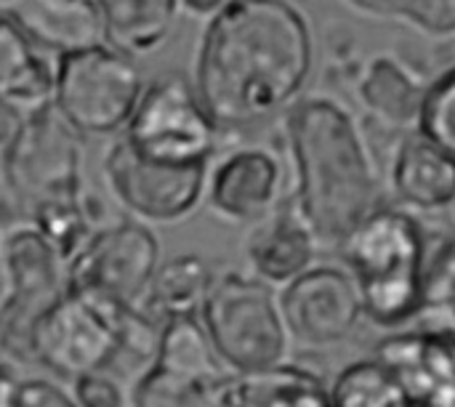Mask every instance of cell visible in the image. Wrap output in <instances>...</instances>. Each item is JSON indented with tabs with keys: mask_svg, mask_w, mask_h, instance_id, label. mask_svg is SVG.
Here are the masks:
<instances>
[{
	"mask_svg": "<svg viewBox=\"0 0 455 407\" xmlns=\"http://www.w3.org/2000/svg\"><path fill=\"white\" fill-rule=\"evenodd\" d=\"M312 72V29L288 0H227L197 45L195 88L219 131L256 128L296 101Z\"/></svg>",
	"mask_w": 455,
	"mask_h": 407,
	"instance_id": "cell-1",
	"label": "cell"
},
{
	"mask_svg": "<svg viewBox=\"0 0 455 407\" xmlns=\"http://www.w3.org/2000/svg\"><path fill=\"white\" fill-rule=\"evenodd\" d=\"M288 133L299 173V211L317 243L341 248L381 208L371 149L355 117L325 96L299 101L288 117Z\"/></svg>",
	"mask_w": 455,
	"mask_h": 407,
	"instance_id": "cell-2",
	"label": "cell"
},
{
	"mask_svg": "<svg viewBox=\"0 0 455 407\" xmlns=\"http://www.w3.org/2000/svg\"><path fill=\"white\" fill-rule=\"evenodd\" d=\"M341 248L365 315L387 328L413 323L427 269V245L416 219L403 211L376 208Z\"/></svg>",
	"mask_w": 455,
	"mask_h": 407,
	"instance_id": "cell-3",
	"label": "cell"
},
{
	"mask_svg": "<svg viewBox=\"0 0 455 407\" xmlns=\"http://www.w3.org/2000/svg\"><path fill=\"white\" fill-rule=\"evenodd\" d=\"M53 109L80 136L123 133L147 83L133 56L107 40L59 51Z\"/></svg>",
	"mask_w": 455,
	"mask_h": 407,
	"instance_id": "cell-4",
	"label": "cell"
},
{
	"mask_svg": "<svg viewBox=\"0 0 455 407\" xmlns=\"http://www.w3.org/2000/svg\"><path fill=\"white\" fill-rule=\"evenodd\" d=\"M200 320L219 360L232 373L264 371L285 360L291 333L267 280L237 272L213 277Z\"/></svg>",
	"mask_w": 455,
	"mask_h": 407,
	"instance_id": "cell-5",
	"label": "cell"
},
{
	"mask_svg": "<svg viewBox=\"0 0 455 407\" xmlns=\"http://www.w3.org/2000/svg\"><path fill=\"white\" fill-rule=\"evenodd\" d=\"M83 136L48 107L21 117L3 141V184L29 216L43 203L83 195Z\"/></svg>",
	"mask_w": 455,
	"mask_h": 407,
	"instance_id": "cell-6",
	"label": "cell"
},
{
	"mask_svg": "<svg viewBox=\"0 0 455 407\" xmlns=\"http://www.w3.org/2000/svg\"><path fill=\"white\" fill-rule=\"evenodd\" d=\"M0 267L5 275L0 352L13 363H35L32 331L40 315L67 291V259L32 221H27L3 237Z\"/></svg>",
	"mask_w": 455,
	"mask_h": 407,
	"instance_id": "cell-7",
	"label": "cell"
},
{
	"mask_svg": "<svg viewBox=\"0 0 455 407\" xmlns=\"http://www.w3.org/2000/svg\"><path fill=\"white\" fill-rule=\"evenodd\" d=\"M157 235L139 219L96 229L67 264V288L120 307H144L160 267Z\"/></svg>",
	"mask_w": 455,
	"mask_h": 407,
	"instance_id": "cell-8",
	"label": "cell"
},
{
	"mask_svg": "<svg viewBox=\"0 0 455 407\" xmlns=\"http://www.w3.org/2000/svg\"><path fill=\"white\" fill-rule=\"evenodd\" d=\"M136 152L165 163H208L219 128L184 75L149 83L120 133Z\"/></svg>",
	"mask_w": 455,
	"mask_h": 407,
	"instance_id": "cell-9",
	"label": "cell"
},
{
	"mask_svg": "<svg viewBox=\"0 0 455 407\" xmlns=\"http://www.w3.org/2000/svg\"><path fill=\"white\" fill-rule=\"evenodd\" d=\"M104 179L128 216L147 224H179L208 189V163H165L136 152L123 136L104 155Z\"/></svg>",
	"mask_w": 455,
	"mask_h": 407,
	"instance_id": "cell-10",
	"label": "cell"
},
{
	"mask_svg": "<svg viewBox=\"0 0 455 407\" xmlns=\"http://www.w3.org/2000/svg\"><path fill=\"white\" fill-rule=\"evenodd\" d=\"M120 304L64 291L35 323L32 357L61 379L104 371L115 355V320Z\"/></svg>",
	"mask_w": 455,
	"mask_h": 407,
	"instance_id": "cell-11",
	"label": "cell"
},
{
	"mask_svg": "<svg viewBox=\"0 0 455 407\" xmlns=\"http://www.w3.org/2000/svg\"><path fill=\"white\" fill-rule=\"evenodd\" d=\"M280 309L288 333L315 349L347 341L365 315L352 272L339 267H309L285 283Z\"/></svg>",
	"mask_w": 455,
	"mask_h": 407,
	"instance_id": "cell-12",
	"label": "cell"
},
{
	"mask_svg": "<svg viewBox=\"0 0 455 407\" xmlns=\"http://www.w3.org/2000/svg\"><path fill=\"white\" fill-rule=\"evenodd\" d=\"M283 195V165L267 149L229 152L208 171L205 197L211 208L229 221H261Z\"/></svg>",
	"mask_w": 455,
	"mask_h": 407,
	"instance_id": "cell-13",
	"label": "cell"
},
{
	"mask_svg": "<svg viewBox=\"0 0 455 407\" xmlns=\"http://www.w3.org/2000/svg\"><path fill=\"white\" fill-rule=\"evenodd\" d=\"M379 357L400 376L413 405H455V336L416 328L384 341Z\"/></svg>",
	"mask_w": 455,
	"mask_h": 407,
	"instance_id": "cell-14",
	"label": "cell"
},
{
	"mask_svg": "<svg viewBox=\"0 0 455 407\" xmlns=\"http://www.w3.org/2000/svg\"><path fill=\"white\" fill-rule=\"evenodd\" d=\"M43 45L5 11H0V109L27 117L53 107L56 69Z\"/></svg>",
	"mask_w": 455,
	"mask_h": 407,
	"instance_id": "cell-15",
	"label": "cell"
},
{
	"mask_svg": "<svg viewBox=\"0 0 455 407\" xmlns=\"http://www.w3.org/2000/svg\"><path fill=\"white\" fill-rule=\"evenodd\" d=\"M317 237L307 219L296 208H275L269 216L256 221V229L248 235V261L256 275L267 283H291L309 269L315 259Z\"/></svg>",
	"mask_w": 455,
	"mask_h": 407,
	"instance_id": "cell-16",
	"label": "cell"
},
{
	"mask_svg": "<svg viewBox=\"0 0 455 407\" xmlns=\"http://www.w3.org/2000/svg\"><path fill=\"white\" fill-rule=\"evenodd\" d=\"M395 195L419 208L440 211L455 203V157L429 136H408L392 163Z\"/></svg>",
	"mask_w": 455,
	"mask_h": 407,
	"instance_id": "cell-17",
	"label": "cell"
},
{
	"mask_svg": "<svg viewBox=\"0 0 455 407\" xmlns=\"http://www.w3.org/2000/svg\"><path fill=\"white\" fill-rule=\"evenodd\" d=\"M224 407H325L331 389L315 373L293 365H272L251 373H232L224 389Z\"/></svg>",
	"mask_w": 455,
	"mask_h": 407,
	"instance_id": "cell-18",
	"label": "cell"
},
{
	"mask_svg": "<svg viewBox=\"0 0 455 407\" xmlns=\"http://www.w3.org/2000/svg\"><path fill=\"white\" fill-rule=\"evenodd\" d=\"M101 37L139 59L157 51L179 16V0H93Z\"/></svg>",
	"mask_w": 455,
	"mask_h": 407,
	"instance_id": "cell-19",
	"label": "cell"
},
{
	"mask_svg": "<svg viewBox=\"0 0 455 407\" xmlns=\"http://www.w3.org/2000/svg\"><path fill=\"white\" fill-rule=\"evenodd\" d=\"M152 365L176 379L213 389H221L229 379V373H224L227 365L219 360L200 315L171 317L163 323L157 357Z\"/></svg>",
	"mask_w": 455,
	"mask_h": 407,
	"instance_id": "cell-20",
	"label": "cell"
},
{
	"mask_svg": "<svg viewBox=\"0 0 455 407\" xmlns=\"http://www.w3.org/2000/svg\"><path fill=\"white\" fill-rule=\"evenodd\" d=\"M427 91L397 59L379 56L360 80L363 104L389 125L419 128Z\"/></svg>",
	"mask_w": 455,
	"mask_h": 407,
	"instance_id": "cell-21",
	"label": "cell"
},
{
	"mask_svg": "<svg viewBox=\"0 0 455 407\" xmlns=\"http://www.w3.org/2000/svg\"><path fill=\"white\" fill-rule=\"evenodd\" d=\"M211 285H213V272L205 264V259L195 253L173 256L171 261L157 267L144 309L160 323L171 317L200 315Z\"/></svg>",
	"mask_w": 455,
	"mask_h": 407,
	"instance_id": "cell-22",
	"label": "cell"
},
{
	"mask_svg": "<svg viewBox=\"0 0 455 407\" xmlns=\"http://www.w3.org/2000/svg\"><path fill=\"white\" fill-rule=\"evenodd\" d=\"M336 407H411L413 400L400 376L379 357L363 360L341 371L331 387Z\"/></svg>",
	"mask_w": 455,
	"mask_h": 407,
	"instance_id": "cell-23",
	"label": "cell"
},
{
	"mask_svg": "<svg viewBox=\"0 0 455 407\" xmlns=\"http://www.w3.org/2000/svg\"><path fill=\"white\" fill-rule=\"evenodd\" d=\"M413 323L419 331L455 336V235L427 261L421 301Z\"/></svg>",
	"mask_w": 455,
	"mask_h": 407,
	"instance_id": "cell-24",
	"label": "cell"
},
{
	"mask_svg": "<svg viewBox=\"0 0 455 407\" xmlns=\"http://www.w3.org/2000/svg\"><path fill=\"white\" fill-rule=\"evenodd\" d=\"M360 13L403 21L435 37L455 35V0H347Z\"/></svg>",
	"mask_w": 455,
	"mask_h": 407,
	"instance_id": "cell-25",
	"label": "cell"
},
{
	"mask_svg": "<svg viewBox=\"0 0 455 407\" xmlns=\"http://www.w3.org/2000/svg\"><path fill=\"white\" fill-rule=\"evenodd\" d=\"M29 221L56 245V251L67 259V264L96 232L80 197L43 203L29 211Z\"/></svg>",
	"mask_w": 455,
	"mask_h": 407,
	"instance_id": "cell-26",
	"label": "cell"
},
{
	"mask_svg": "<svg viewBox=\"0 0 455 407\" xmlns=\"http://www.w3.org/2000/svg\"><path fill=\"white\" fill-rule=\"evenodd\" d=\"M419 131L455 157V69L445 72L429 91Z\"/></svg>",
	"mask_w": 455,
	"mask_h": 407,
	"instance_id": "cell-27",
	"label": "cell"
},
{
	"mask_svg": "<svg viewBox=\"0 0 455 407\" xmlns=\"http://www.w3.org/2000/svg\"><path fill=\"white\" fill-rule=\"evenodd\" d=\"M72 397L77 407L131 405L128 389L107 371H91V373L72 379Z\"/></svg>",
	"mask_w": 455,
	"mask_h": 407,
	"instance_id": "cell-28",
	"label": "cell"
},
{
	"mask_svg": "<svg viewBox=\"0 0 455 407\" xmlns=\"http://www.w3.org/2000/svg\"><path fill=\"white\" fill-rule=\"evenodd\" d=\"M13 407H77L72 389L48 379H19Z\"/></svg>",
	"mask_w": 455,
	"mask_h": 407,
	"instance_id": "cell-29",
	"label": "cell"
},
{
	"mask_svg": "<svg viewBox=\"0 0 455 407\" xmlns=\"http://www.w3.org/2000/svg\"><path fill=\"white\" fill-rule=\"evenodd\" d=\"M16 387H19V376L8 365H0V407H13Z\"/></svg>",
	"mask_w": 455,
	"mask_h": 407,
	"instance_id": "cell-30",
	"label": "cell"
},
{
	"mask_svg": "<svg viewBox=\"0 0 455 407\" xmlns=\"http://www.w3.org/2000/svg\"><path fill=\"white\" fill-rule=\"evenodd\" d=\"M227 0H179V5L195 16H213Z\"/></svg>",
	"mask_w": 455,
	"mask_h": 407,
	"instance_id": "cell-31",
	"label": "cell"
},
{
	"mask_svg": "<svg viewBox=\"0 0 455 407\" xmlns=\"http://www.w3.org/2000/svg\"><path fill=\"white\" fill-rule=\"evenodd\" d=\"M0 251H3V235H0Z\"/></svg>",
	"mask_w": 455,
	"mask_h": 407,
	"instance_id": "cell-32",
	"label": "cell"
}]
</instances>
